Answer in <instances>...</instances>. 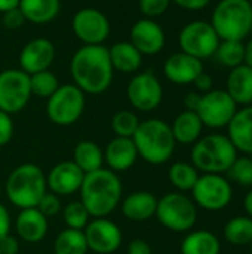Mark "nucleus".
<instances>
[{
	"mask_svg": "<svg viewBox=\"0 0 252 254\" xmlns=\"http://www.w3.org/2000/svg\"><path fill=\"white\" fill-rule=\"evenodd\" d=\"M70 74L74 85L85 94L105 92L114 74L108 48L104 45H83L70 61Z\"/></svg>",
	"mask_w": 252,
	"mask_h": 254,
	"instance_id": "nucleus-1",
	"label": "nucleus"
},
{
	"mask_svg": "<svg viewBox=\"0 0 252 254\" xmlns=\"http://www.w3.org/2000/svg\"><path fill=\"white\" fill-rule=\"evenodd\" d=\"M79 192L80 202L91 217L101 219L111 214L120 204L122 182L117 173L108 168H100L85 174Z\"/></svg>",
	"mask_w": 252,
	"mask_h": 254,
	"instance_id": "nucleus-2",
	"label": "nucleus"
},
{
	"mask_svg": "<svg viewBox=\"0 0 252 254\" xmlns=\"http://www.w3.org/2000/svg\"><path fill=\"white\" fill-rule=\"evenodd\" d=\"M132 141L138 156L151 165H162L171 159L175 150V138L171 125L162 119H147L140 122Z\"/></svg>",
	"mask_w": 252,
	"mask_h": 254,
	"instance_id": "nucleus-3",
	"label": "nucleus"
},
{
	"mask_svg": "<svg viewBox=\"0 0 252 254\" xmlns=\"http://www.w3.org/2000/svg\"><path fill=\"white\" fill-rule=\"evenodd\" d=\"M192 164L203 174H223L238 158V150L227 135L209 134L201 137L192 147Z\"/></svg>",
	"mask_w": 252,
	"mask_h": 254,
	"instance_id": "nucleus-4",
	"label": "nucleus"
},
{
	"mask_svg": "<svg viewBox=\"0 0 252 254\" xmlns=\"http://www.w3.org/2000/svg\"><path fill=\"white\" fill-rule=\"evenodd\" d=\"M4 190L7 199L19 210L34 208L40 198L48 192L46 176L40 167L22 164L9 174Z\"/></svg>",
	"mask_w": 252,
	"mask_h": 254,
	"instance_id": "nucleus-5",
	"label": "nucleus"
},
{
	"mask_svg": "<svg viewBox=\"0 0 252 254\" xmlns=\"http://www.w3.org/2000/svg\"><path fill=\"white\" fill-rule=\"evenodd\" d=\"M209 22L220 40L244 42L252 33V3L250 0H220Z\"/></svg>",
	"mask_w": 252,
	"mask_h": 254,
	"instance_id": "nucleus-6",
	"label": "nucleus"
},
{
	"mask_svg": "<svg viewBox=\"0 0 252 254\" xmlns=\"http://www.w3.org/2000/svg\"><path fill=\"white\" fill-rule=\"evenodd\" d=\"M154 216L166 229L183 234L195 228L198 220V207L193 199L183 195L181 192H172L157 199Z\"/></svg>",
	"mask_w": 252,
	"mask_h": 254,
	"instance_id": "nucleus-7",
	"label": "nucleus"
},
{
	"mask_svg": "<svg viewBox=\"0 0 252 254\" xmlns=\"http://www.w3.org/2000/svg\"><path fill=\"white\" fill-rule=\"evenodd\" d=\"M85 104V92L74 83L59 85V88L48 98L46 113L55 125L68 127L80 119Z\"/></svg>",
	"mask_w": 252,
	"mask_h": 254,
	"instance_id": "nucleus-8",
	"label": "nucleus"
},
{
	"mask_svg": "<svg viewBox=\"0 0 252 254\" xmlns=\"http://www.w3.org/2000/svg\"><path fill=\"white\" fill-rule=\"evenodd\" d=\"M220 37L209 21L196 19L186 24L178 34V45L181 52H186L201 61L214 57Z\"/></svg>",
	"mask_w": 252,
	"mask_h": 254,
	"instance_id": "nucleus-9",
	"label": "nucleus"
},
{
	"mask_svg": "<svg viewBox=\"0 0 252 254\" xmlns=\"http://www.w3.org/2000/svg\"><path fill=\"white\" fill-rule=\"evenodd\" d=\"M192 195L198 207L206 211H220L230 204L233 188L223 174H203L193 186Z\"/></svg>",
	"mask_w": 252,
	"mask_h": 254,
	"instance_id": "nucleus-10",
	"label": "nucleus"
},
{
	"mask_svg": "<svg viewBox=\"0 0 252 254\" xmlns=\"http://www.w3.org/2000/svg\"><path fill=\"white\" fill-rule=\"evenodd\" d=\"M31 98L30 74L21 68H6L0 73V110L19 113Z\"/></svg>",
	"mask_w": 252,
	"mask_h": 254,
	"instance_id": "nucleus-11",
	"label": "nucleus"
},
{
	"mask_svg": "<svg viewBox=\"0 0 252 254\" xmlns=\"http://www.w3.org/2000/svg\"><path fill=\"white\" fill-rule=\"evenodd\" d=\"M238 112V104L226 92V89H211L201 95L199 106L196 109L203 127L220 129L229 125L235 113Z\"/></svg>",
	"mask_w": 252,
	"mask_h": 254,
	"instance_id": "nucleus-12",
	"label": "nucleus"
},
{
	"mask_svg": "<svg viewBox=\"0 0 252 254\" xmlns=\"http://www.w3.org/2000/svg\"><path fill=\"white\" fill-rule=\"evenodd\" d=\"M126 97L134 109L140 112H153L163 100V88L151 71H143L137 73L129 80Z\"/></svg>",
	"mask_w": 252,
	"mask_h": 254,
	"instance_id": "nucleus-13",
	"label": "nucleus"
},
{
	"mask_svg": "<svg viewBox=\"0 0 252 254\" xmlns=\"http://www.w3.org/2000/svg\"><path fill=\"white\" fill-rule=\"evenodd\" d=\"M71 28L83 45H102L110 34V21L100 9L82 7L74 13Z\"/></svg>",
	"mask_w": 252,
	"mask_h": 254,
	"instance_id": "nucleus-14",
	"label": "nucleus"
},
{
	"mask_svg": "<svg viewBox=\"0 0 252 254\" xmlns=\"http://www.w3.org/2000/svg\"><path fill=\"white\" fill-rule=\"evenodd\" d=\"M83 234L88 243V249L97 254L114 253L120 247L123 238L120 228L105 217L94 219L89 222Z\"/></svg>",
	"mask_w": 252,
	"mask_h": 254,
	"instance_id": "nucleus-15",
	"label": "nucleus"
},
{
	"mask_svg": "<svg viewBox=\"0 0 252 254\" xmlns=\"http://www.w3.org/2000/svg\"><path fill=\"white\" fill-rule=\"evenodd\" d=\"M129 42L143 55H156L165 48L166 36L159 22L150 18H141L131 27Z\"/></svg>",
	"mask_w": 252,
	"mask_h": 254,
	"instance_id": "nucleus-16",
	"label": "nucleus"
},
{
	"mask_svg": "<svg viewBox=\"0 0 252 254\" xmlns=\"http://www.w3.org/2000/svg\"><path fill=\"white\" fill-rule=\"evenodd\" d=\"M55 46L49 39L37 37L24 45L19 52V68L27 74L49 70L55 60Z\"/></svg>",
	"mask_w": 252,
	"mask_h": 254,
	"instance_id": "nucleus-17",
	"label": "nucleus"
},
{
	"mask_svg": "<svg viewBox=\"0 0 252 254\" xmlns=\"http://www.w3.org/2000/svg\"><path fill=\"white\" fill-rule=\"evenodd\" d=\"M83 177L85 173L73 161H62L56 164L46 176V186L52 193L67 196L79 192Z\"/></svg>",
	"mask_w": 252,
	"mask_h": 254,
	"instance_id": "nucleus-18",
	"label": "nucleus"
},
{
	"mask_svg": "<svg viewBox=\"0 0 252 254\" xmlns=\"http://www.w3.org/2000/svg\"><path fill=\"white\" fill-rule=\"evenodd\" d=\"M203 71V63L186 52L172 54L163 64L166 79L175 85H190Z\"/></svg>",
	"mask_w": 252,
	"mask_h": 254,
	"instance_id": "nucleus-19",
	"label": "nucleus"
},
{
	"mask_svg": "<svg viewBox=\"0 0 252 254\" xmlns=\"http://www.w3.org/2000/svg\"><path fill=\"white\" fill-rule=\"evenodd\" d=\"M227 137L233 143L238 152L248 156L252 155V104L238 109L232 121L229 122Z\"/></svg>",
	"mask_w": 252,
	"mask_h": 254,
	"instance_id": "nucleus-20",
	"label": "nucleus"
},
{
	"mask_svg": "<svg viewBox=\"0 0 252 254\" xmlns=\"http://www.w3.org/2000/svg\"><path fill=\"white\" fill-rule=\"evenodd\" d=\"M138 158L137 147L132 138L114 137L104 150V162L108 165V170L119 173L129 170Z\"/></svg>",
	"mask_w": 252,
	"mask_h": 254,
	"instance_id": "nucleus-21",
	"label": "nucleus"
},
{
	"mask_svg": "<svg viewBox=\"0 0 252 254\" xmlns=\"http://www.w3.org/2000/svg\"><path fill=\"white\" fill-rule=\"evenodd\" d=\"M15 229L19 238L25 243H40L48 234V219L34 207L21 210L15 220Z\"/></svg>",
	"mask_w": 252,
	"mask_h": 254,
	"instance_id": "nucleus-22",
	"label": "nucleus"
},
{
	"mask_svg": "<svg viewBox=\"0 0 252 254\" xmlns=\"http://www.w3.org/2000/svg\"><path fill=\"white\" fill-rule=\"evenodd\" d=\"M157 198L151 192L138 190L129 193L122 201V213L131 222H146L156 214Z\"/></svg>",
	"mask_w": 252,
	"mask_h": 254,
	"instance_id": "nucleus-23",
	"label": "nucleus"
},
{
	"mask_svg": "<svg viewBox=\"0 0 252 254\" xmlns=\"http://www.w3.org/2000/svg\"><path fill=\"white\" fill-rule=\"evenodd\" d=\"M226 92L238 106L252 104V68L245 63L230 68L227 74Z\"/></svg>",
	"mask_w": 252,
	"mask_h": 254,
	"instance_id": "nucleus-24",
	"label": "nucleus"
},
{
	"mask_svg": "<svg viewBox=\"0 0 252 254\" xmlns=\"http://www.w3.org/2000/svg\"><path fill=\"white\" fill-rule=\"evenodd\" d=\"M110 61L114 71H120L125 74L137 73L143 65V54L128 40L117 42L108 48Z\"/></svg>",
	"mask_w": 252,
	"mask_h": 254,
	"instance_id": "nucleus-25",
	"label": "nucleus"
},
{
	"mask_svg": "<svg viewBox=\"0 0 252 254\" xmlns=\"http://www.w3.org/2000/svg\"><path fill=\"white\" fill-rule=\"evenodd\" d=\"M18 7L25 21L43 25L52 22L58 16L61 10V0H19Z\"/></svg>",
	"mask_w": 252,
	"mask_h": 254,
	"instance_id": "nucleus-26",
	"label": "nucleus"
},
{
	"mask_svg": "<svg viewBox=\"0 0 252 254\" xmlns=\"http://www.w3.org/2000/svg\"><path fill=\"white\" fill-rule=\"evenodd\" d=\"M171 129L177 143L195 144L202 135L203 124L196 112L184 110L174 119Z\"/></svg>",
	"mask_w": 252,
	"mask_h": 254,
	"instance_id": "nucleus-27",
	"label": "nucleus"
},
{
	"mask_svg": "<svg viewBox=\"0 0 252 254\" xmlns=\"http://www.w3.org/2000/svg\"><path fill=\"white\" fill-rule=\"evenodd\" d=\"M221 243L209 231H193L181 243V254H220Z\"/></svg>",
	"mask_w": 252,
	"mask_h": 254,
	"instance_id": "nucleus-28",
	"label": "nucleus"
},
{
	"mask_svg": "<svg viewBox=\"0 0 252 254\" xmlns=\"http://www.w3.org/2000/svg\"><path fill=\"white\" fill-rule=\"evenodd\" d=\"M73 162L85 174H88V173L102 168L104 152L101 150V147L97 143H94L91 140H83V141H79L74 147Z\"/></svg>",
	"mask_w": 252,
	"mask_h": 254,
	"instance_id": "nucleus-29",
	"label": "nucleus"
},
{
	"mask_svg": "<svg viewBox=\"0 0 252 254\" xmlns=\"http://www.w3.org/2000/svg\"><path fill=\"white\" fill-rule=\"evenodd\" d=\"M88 250L89 249L85 234L83 231H77V229L67 228L61 231L53 243L55 254H86Z\"/></svg>",
	"mask_w": 252,
	"mask_h": 254,
	"instance_id": "nucleus-30",
	"label": "nucleus"
},
{
	"mask_svg": "<svg viewBox=\"0 0 252 254\" xmlns=\"http://www.w3.org/2000/svg\"><path fill=\"white\" fill-rule=\"evenodd\" d=\"M224 238L229 244L236 247L250 246L252 243V219L248 216H238L230 219L224 226Z\"/></svg>",
	"mask_w": 252,
	"mask_h": 254,
	"instance_id": "nucleus-31",
	"label": "nucleus"
},
{
	"mask_svg": "<svg viewBox=\"0 0 252 254\" xmlns=\"http://www.w3.org/2000/svg\"><path fill=\"white\" fill-rule=\"evenodd\" d=\"M214 57L221 65L235 68L245 63V43L242 40H221Z\"/></svg>",
	"mask_w": 252,
	"mask_h": 254,
	"instance_id": "nucleus-32",
	"label": "nucleus"
},
{
	"mask_svg": "<svg viewBox=\"0 0 252 254\" xmlns=\"http://www.w3.org/2000/svg\"><path fill=\"white\" fill-rule=\"evenodd\" d=\"M168 177H169L171 185L175 189H178L180 192H189L196 185V182L199 179V173L193 167V164L175 162L171 165V168L168 171Z\"/></svg>",
	"mask_w": 252,
	"mask_h": 254,
	"instance_id": "nucleus-33",
	"label": "nucleus"
},
{
	"mask_svg": "<svg viewBox=\"0 0 252 254\" xmlns=\"http://www.w3.org/2000/svg\"><path fill=\"white\" fill-rule=\"evenodd\" d=\"M30 88H31V95L40 98H49L59 88V80L50 70H43L30 74Z\"/></svg>",
	"mask_w": 252,
	"mask_h": 254,
	"instance_id": "nucleus-34",
	"label": "nucleus"
},
{
	"mask_svg": "<svg viewBox=\"0 0 252 254\" xmlns=\"http://www.w3.org/2000/svg\"><path fill=\"white\" fill-rule=\"evenodd\" d=\"M138 125H140L138 116L131 110L116 112L111 118V129L116 134V137L132 138L135 131L138 129Z\"/></svg>",
	"mask_w": 252,
	"mask_h": 254,
	"instance_id": "nucleus-35",
	"label": "nucleus"
},
{
	"mask_svg": "<svg viewBox=\"0 0 252 254\" xmlns=\"http://www.w3.org/2000/svg\"><path fill=\"white\" fill-rule=\"evenodd\" d=\"M227 180L233 182L242 188L252 186V158L251 156H238L232 167L227 170Z\"/></svg>",
	"mask_w": 252,
	"mask_h": 254,
	"instance_id": "nucleus-36",
	"label": "nucleus"
},
{
	"mask_svg": "<svg viewBox=\"0 0 252 254\" xmlns=\"http://www.w3.org/2000/svg\"><path fill=\"white\" fill-rule=\"evenodd\" d=\"M62 217H64V222H65L67 228L83 231L89 223L91 214L88 213V210L85 208V205L80 201H73V202H70V204H67L64 207Z\"/></svg>",
	"mask_w": 252,
	"mask_h": 254,
	"instance_id": "nucleus-37",
	"label": "nucleus"
},
{
	"mask_svg": "<svg viewBox=\"0 0 252 254\" xmlns=\"http://www.w3.org/2000/svg\"><path fill=\"white\" fill-rule=\"evenodd\" d=\"M171 0H140V12L144 15V18L154 19L157 16H162L171 6Z\"/></svg>",
	"mask_w": 252,
	"mask_h": 254,
	"instance_id": "nucleus-38",
	"label": "nucleus"
},
{
	"mask_svg": "<svg viewBox=\"0 0 252 254\" xmlns=\"http://www.w3.org/2000/svg\"><path fill=\"white\" fill-rule=\"evenodd\" d=\"M36 208H37L46 219L53 217V216H56V214L61 211V199H59L58 195H55V193H52V192H46V193L40 198V201H39V204H37Z\"/></svg>",
	"mask_w": 252,
	"mask_h": 254,
	"instance_id": "nucleus-39",
	"label": "nucleus"
},
{
	"mask_svg": "<svg viewBox=\"0 0 252 254\" xmlns=\"http://www.w3.org/2000/svg\"><path fill=\"white\" fill-rule=\"evenodd\" d=\"M13 137V122L10 115L0 110V147L7 144Z\"/></svg>",
	"mask_w": 252,
	"mask_h": 254,
	"instance_id": "nucleus-40",
	"label": "nucleus"
},
{
	"mask_svg": "<svg viewBox=\"0 0 252 254\" xmlns=\"http://www.w3.org/2000/svg\"><path fill=\"white\" fill-rule=\"evenodd\" d=\"M1 21L6 28L16 30L25 22V18H24L22 12L19 10V7H15V9H10V10L1 13Z\"/></svg>",
	"mask_w": 252,
	"mask_h": 254,
	"instance_id": "nucleus-41",
	"label": "nucleus"
},
{
	"mask_svg": "<svg viewBox=\"0 0 252 254\" xmlns=\"http://www.w3.org/2000/svg\"><path fill=\"white\" fill-rule=\"evenodd\" d=\"M193 85H195V88L198 89V92H201V94H206V92H209L211 89H214V88H212V86H214V80H212V77H211L208 73H205V71H202V73L195 79Z\"/></svg>",
	"mask_w": 252,
	"mask_h": 254,
	"instance_id": "nucleus-42",
	"label": "nucleus"
},
{
	"mask_svg": "<svg viewBox=\"0 0 252 254\" xmlns=\"http://www.w3.org/2000/svg\"><path fill=\"white\" fill-rule=\"evenodd\" d=\"M171 1L186 10H202L209 4L211 0H171Z\"/></svg>",
	"mask_w": 252,
	"mask_h": 254,
	"instance_id": "nucleus-43",
	"label": "nucleus"
},
{
	"mask_svg": "<svg viewBox=\"0 0 252 254\" xmlns=\"http://www.w3.org/2000/svg\"><path fill=\"white\" fill-rule=\"evenodd\" d=\"M19 252V243L16 238L6 235L0 241V253L1 254H18Z\"/></svg>",
	"mask_w": 252,
	"mask_h": 254,
	"instance_id": "nucleus-44",
	"label": "nucleus"
},
{
	"mask_svg": "<svg viewBox=\"0 0 252 254\" xmlns=\"http://www.w3.org/2000/svg\"><path fill=\"white\" fill-rule=\"evenodd\" d=\"M128 254H153L151 247L144 240H134L128 246Z\"/></svg>",
	"mask_w": 252,
	"mask_h": 254,
	"instance_id": "nucleus-45",
	"label": "nucleus"
},
{
	"mask_svg": "<svg viewBox=\"0 0 252 254\" xmlns=\"http://www.w3.org/2000/svg\"><path fill=\"white\" fill-rule=\"evenodd\" d=\"M9 231H10V216H9V211L6 210L4 205L0 204V241L9 235Z\"/></svg>",
	"mask_w": 252,
	"mask_h": 254,
	"instance_id": "nucleus-46",
	"label": "nucleus"
},
{
	"mask_svg": "<svg viewBox=\"0 0 252 254\" xmlns=\"http://www.w3.org/2000/svg\"><path fill=\"white\" fill-rule=\"evenodd\" d=\"M201 95H202V94H198V92H189V94L184 97L186 110L196 112V109H198V106H199V101H201Z\"/></svg>",
	"mask_w": 252,
	"mask_h": 254,
	"instance_id": "nucleus-47",
	"label": "nucleus"
},
{
	"mask_svg": "<svg viewBox=\"0 0 252 254\" xmlns=\"http://www.w3.org/2000/svg\"><path fill=\"white\" fill-rule=\"evenodd\" d=\"M18 6H19V0H0V13H4Z\"/></svg>",
	"mask_w": 252,
	"mask_h": 254,
	"instance_id": "nucleus-48",
	"label": "nucleus"
},
{
	"mask_svg": "<svg viewBox=\"0 0 252 254\" xmlns=\"http://www.w3.org/2000/svg\"><path fill=\"white\" fill-rule=\"evenodd\" d=\"M245 64L252 68V37L245 43Z\"/></svg>",
	"mask_w": 252,
	"mask_h": 254,
	"instance_id": "nucleus-49",
	"label": "nucleus"
},
{
	"mask_svg": "<svg viewBox=\"0 0 252 254\" xmlns=\"http://www.w3.org/2000/svg\"><path fill=\"white\" fill-rule=\"evenodd\" d=\"M244 207H245V211L248 214V217L252 219V189L245 195V199H244Z\"/></svg>",
	"mask_w": 252,
	"mask_h": 254,
	"instance_id": "nucleus-50",
	"label": "nucleus"
},
{
	"mask_svg": "<svg viewBox=\"0 0 252 254\" xmlns=\"http://www.w3.org/2000/svg\"><path fill=\"white\" fill-rule=\"evenodd\" d=\"M250 247H251V254H252V243H251V244H250Z\"/></svg>",
	"mask_w": 252,
	"mask_h": 254,
	"instance_id": "nucleus-51",
	"label": "nucleus"
},
{
	"mask_svg": "<svg viewBox=\"0 0 252 254\" xmlns=\"http://www.w3.org/2000/svg\"><path fill=\"white\" fill-rule=\"evenodd\" d=\"M0 193H1V188H0Z\"/></svg>",
	"mask_w": 252,
	"mask_h": 254,
	"instance_id": "nucleus-52",
	"label": "nucleus"
},
{
	"mask_svg": "<svg viewBox=\"0 0 252 254\" xmlns=\"http://www.w3.org/2000/svg\"><path fill=\"white\" fill-rule=\"evenodd\" d=\"M0 254H1V253H0Z\"/></svg>",
	"mask_w": 252,
	"mask_h": 254,
	"instance_id": "nucleus-53",
	"label": "nucleus"
}]
</instances>
